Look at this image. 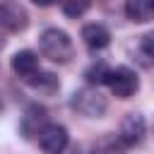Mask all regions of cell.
<instances>
[{"mask_svg":"<svg viewBox=\"0 0 154 154\" xmlns=\"http://www.w3.org/2000/svg\"><path fill=\"white\" fill-rule=\"evenodd\" d=\"M38 48H41L43 58H48L51 63H58V65H65L75 58V46H72L70 34L58 29V26H48L41 31Z\"/></svg>","mask_w":154,"mask_h":154,"instance_id":"6da1fadb","label":"cell"},{"mask_svg":"<svg viewBox=\"0 0 154 154\" xmlns=\"http://www.w3.org/2000/svg\"><path fill=\"white\" fill-rule=\"evenodd\" d=\"M72 108L87 118H101L108 108V101L106 96L96 89V87H84V89H77L72 94Z\"/></svg>","mask_w":154,"mask_h":154,"instance_id":"7a4b0ae2","label":"cell"},{"mask_svg":"<svg viewBox=\"0 0 154 154\" xmlns=\"http://www.w3.org/2000/svg\"><path fill=\"white\" fill-rule=\"evenodd\" d=\"M108 89L113 96L118 99H130L137 89H140V77L135 70L120 65V67H111V75H108Z\"/></svg>","mask_w":154,"mask_h":154,"instance_id":"3957f363","label":"cell"},{"mask_svg":"<svg viewBox=\"0 0 154 154\" xmlns=\"http://www.w3.org/2000/svg\"><path fill=\"white\" fill-rule=\"evenodd\" d=\"M26 24H29V14L19 2L14 0L0 2V31L17 34V31H24Z\"/></svg>","mask_w":154,"mask_h":154,"instance_id":"277c9868","label":"cell"},{"mask_svg":"<svg viewBox=\"0 0 154 154\" xmlns=\"http://www.w3.org/2000/svg\"><path fill=\"white\" fill-rule=\"evenodd\" d=\"M38 147L46 152V154H63L70 144V135L63 125L58 123H48L41 132H38Z\"/></svg>","mask_w":154,"mask_h":154,"instance_id":"5b68a950","label":"cell"},{"mask_svg":"<svg viewBox=\"0 0 154 154\" xmlns=\"http://www.w3.org/2000/svg\"><path fill=\"white\" fill-rule=\"evenodd\" d=\"M144 132H147V123H144V118H142L140 113H128V116L120 120V135H118V140H120L123 144L132 147V144L142 142Z\"/></svg>","mask_w":154,"mask_h":154,"instance_id":"8992f818","label":"cell"},{"mask_svg":"<svg viewBox=\"0 0 154 154\" xmlns=\"http://www.w3.org/2000/svg\"><path fill=\"white\" fill-rule=\"evenodd\" d=\"M48 123H46V111H43V106H38V103H31L29 108H26V113H24V118H22V135L29 140V137H38V132L46 128Z\"/></svg>","mask_w":154,"mask_h":154,"instance_id":"52a82bcc","label":"cell"},{"mask_svg":"<svg viewBox=\"0 0 154 154\" xmlns=\"http://www.w3.org/2000/svg\"><path fill=\"white\" fill-rule=\"evenodd\" d=\"M12 70H14V75H19L22 79H29L31 75H36L41 67H38V55L34 53V51H29V48H24V51H17L14 55H12Z\"/></svg>","mask_w":154,"mask_h":154,"instance_id":"ba28073f","label":"cell"},{"mask_svg":"<svg viewBox=\"0 0 154 154\" xmlns=\"http://www.w3.org/2000/svg\"><path fill=\"white\" fill-rule=\"evenodd\" d=\"M82 41H84L91 51H101V48H106V46L111 43V31H108V26H103V24H99V22L84 24V26H82Z\"/></svg>","mask_w":154,"mask_h":154,"instance_id":"9c48e42d","label":"cell"},{"mask_svg":"<svg viewBox=\"0 0 154 154\" xmlns=\"http://www.w3.org/2000/svg\"><path fill=\"white\" fill-rule=\"evenodd\" d=\"M125 14L135 24L154 19V0H125Z\"/></svg>","mask_w":154,"mask_h":154,"instance_id":"30bf717a","label":"cell"},{"mask_svg":"<svg viewBox=\"0 0 154 154\" xmlns=\"http://www.w3.org/2000/svg\"><path fill=\"white\" fill-rule=\"evenodd\" d=\"M31 89H36V91H41V94H46V96H51V94H55L58 89H60V82H58V77L53 75V72H43V70H38L36 75H31L29 79H24Z\"/></svg>","mask_w":154,"mask_h":154,"instance_id":"8fae6325","label":"cell"},{"mask_svg":"<svg viewBox=\"0 0 154 154\" xmlns=\"http://www.w3.org/2000/svg\"><path fill=\"white\" fill-rule=\"evenodd\" d=\"M108 75H111V67L99 60V63H91L87 70H84V79L89 82V87H99V84H106L108 82Z\"/></svg>","mask_w":154,"mask_h":154,"instance_id":"7c38bea8","label":"cell"},{"mask_svg":"<svg viewBox=\"0 0 154 154\" xmlns=\"http://www.w3.org/2000/svg\"><path fill=\"white\" fill-rule=\"evenodd\" d=\"M89 5H91V0H63V2H60L63 12H65L67 17H72V19L82 17V14L89 10Z\"/></svg>","mask_w":154,"mask_h":154,"instance_id":"4fadbf2b","label":"cell"},{"mask_svg":"<svg viewBox=\"0 0 154 154\" xmlns=\"http://www.w3.org/2000/svg\"><path fill=\"white\" fill-rule=\"evenodd\" d=\"M140 51L149 58V63H154V29H152L149 34L142 36V41H140Z\"/></svg>","mask_w":154,"mask_h":154,"instance_id":"5bb4252c","label":"cell"},{"mask_svg":"<svg viewBox=\"0 0 154 154\" xmlns=\"http://www.w3.org/2000/svg\"><path fill=\"white\" fill-rule=\"evenodd\" d=\"M34 5H38V7H51V5H58V2H63V0H31Z\"/></svg>","mask_w":154,"mask_h":154,"instance_id":"9a60e30c","label":"cell"},{"mask_svg":"<svg viewBox=\"0 0 154 154\" xmlns=\"http://www.w3.org/2000/svg\"><path fill=\"white\" fill-rule=\"evenodd\" d=\"M2 108H5V103H2V96H0V113H2Z\"/></svg>","mask_w":154,"mask_h":154,"instance_id":"2e32d148","label":"cell"},{"mask_svg":"<svg viewBox=\"0 0 154 154\" xmlns=\"http://www.w3.org/2000/svg\"><path fill=\"white\" fill-rule=\"evenodd\" d=\"M91 154H99V152H91Z\"/></svg>","mask_w":154,"mask_h":154,"instance_id":"e0dca14e","label":"cell"}]
</instances>
